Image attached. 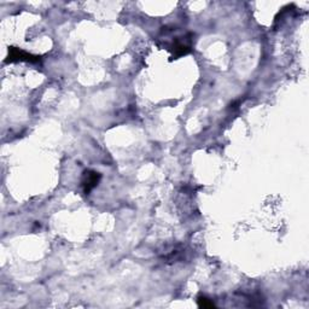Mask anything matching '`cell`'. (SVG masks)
<instances>
[{
	"mask_svg": "<svg viewBox=\"0 0 309 309\" xmlns=\"http://www.w3.org/2000/svg\"><path fill=\"white\" fill-rule=\"evenodd\" d=\"M198 306L203 308H213L214 307V303L212 301H209L207 297H199L198 300Z\"/></svg>",
	"mask_w": 309,
	"mask_h": 309,
	"instance_id": "3957f363",
	"label": "cell"
},
{
	"mask_svg": "<svg viewBox=\"0 0 309 309\" xmlns=\"http://www.w3.org/2000/svg\"><path fill=\"white\" fill-rule=\"evenodd\" d=\"M99 180H100V174L97 173V172H93V171L85 172L84 177H83V186H84L85 193L88 195L93 188L98 185Z\"/></svg>",
	"mask_w": 309,
	"mask_h": 309,
	"instance_id": "7a4b0ae2",
	"label": "cell"
},
{
	"mask_svg": "<svg viewBox=\"0 0 309 309\" xmlns=\"http://www.w3.org/2000/svg\"><path fill=\"white\" fill-rule=\"evenodd\" d=\"M31 62V63H37L40 61V58L38 56H33L31 53H27V52L22 51L21 48L16 47H10L9 50V59L7 62Z\"/></svg>",
	"mask_w": 309,
	"mask_h": 309,
	"instance_id": "6da1fadb",
	"label": "cell"
}]
</instances>
